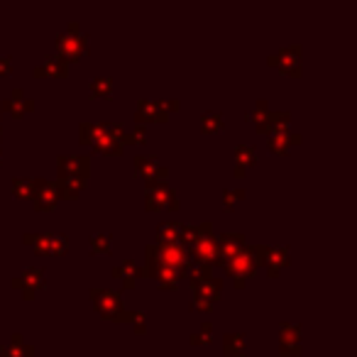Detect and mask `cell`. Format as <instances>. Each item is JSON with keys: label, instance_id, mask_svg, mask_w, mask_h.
I'll list each match as a JSON object with an SVG mask.
<instances>
[{"label": "cell", "instance_id": "obj_9", "mask_svg": "<svg viewBox=\"0 0 357 357\" xmlns=\"http://www.w3.org/2000/svg\"><path fill=\"white\" fill-rule=\"evenodd\" d=\"M145 208L147 211H176L178 208V198L176 191L164 186H154V189H147L145 196Z\"/></svg>", "mask_w": 357, "mask_h": 357}, {"label": "cell", "instance_id": "obj_31", "mask_svg": "<svg viewBox=\"0 0 357 357\" xmlns=\"http://www.w3.org/2000/svg\"><path fill=\"white\" fill-rule=\"evenodd\" d=\"M12 196L17 198H32L34 196V178H12Z\"/></svg>", "mask_w": 357, "mask_h": 357}, {"label": "cell", "instance_id": "obj_20", "mask_svg": "<svg viewBox=\"0 0 357 357\" xmlns=\"http://www.w3.org/2000/svg\"><path fill=\"white\" fill-rule=\"evenodd\" d=\"M289 123H291V113L289 111H269L264 115V120L260 125H255L257 133L262 135H272L277 130H289Z\"/></svg>", "mask_w": 357, "mask_h": 357}, {"label": "cell", "instance_id": "obj_37", "mask_svg": "<svg viewBox=\"0 0 357 357\" xmlns=\"http://www.w3.org/2000/svg\"><path fill=\"white\" fill-rule=\"evenodd\" d=\"M269 111H272V108H269V103L262 98V101H257L255 106H252V111H247V113H245V117H247V120H252V123H255V125H260V123H262V120H264V115H267Z\"/></svg>", "mask_w": 357, "mask_h": 357}, {"label": "cell", "instance_id": "obj_29", "mask_svg": "<svg viewBox=\"0 0 357 357\" xmlns=\"http://www.w3.org/2000/svg\"><path fill=\"white\" fill-rule=\"evenodd\" d=\"M201 130L206 135H213V133H220L225 130V117L223 113H216V111H206L201 115Z\"/></svg>", "mask_w": 357, "mask_h": 357}, {"label": "cell", "instance_id": "obj_8", "mask_svg": "<svg viewBox=\"0 0 357 357\" xmlns=\"http://www.w3.org/2000/svg\"><path fill=\"white\" fill-rule=\"evenodd\" d=\"M257 252H260V264H264L269 277H279L281 269L289 264V247L257 245Z\"/></svg>", "mask_w": 357, "mask_h": 357}, {"label": "cell", "instance_id": "obj_28", "mask_svg": "<svg viewBox=\"0 0 357 357\" xmlns=\"http://www.w3.org/2000/svg\"><path fill=\"white\" fill-rule=\"evenodd\" d=\"M49 238H51V233H25L23 242L34 247L37 255H49Z\"/></svg>", "mask_w": 357, "mask_h": 357}, {"label": "cell", "instance_id": "obj_42", "mask_svg": "<svg viewBox=\"0 0 357 357\" xmlns=\"http://www.w3.org/2000/svg\"><path fill=\"white\" fill-rule=\"evenodd\" d=\"M0 157H3V154H0Z\"/></svg>", "mask_w": 357, "mask_h": 357}, {"label": "cell", "instance_id": "obj_30", "mask_svg": "<svg viewBox=\"0 0 357 357\" xmlns=\"http://www.w3.org/2000/svg\"><path fill=\"white\" fill-rule=\"evenodd\" d=\"M91 98H111L113 95V78L111 76H95L91 81V89H89Z\"/></svg>", "mask_w": 357, "mask_h": 357}, {"label": "cell", "instance_id": "obj_21", "mask_svg": "<svg viewBox=\"0 0 357 357\" xmlns=\"http://www.w3.org/2000/svg\"><path fill=\"white\" fill-rule=\"evenodd\" d=\"M245 247V235L242 233H225L218 238V250H220V264Z\"/></svg>", "mask_w": 357, "mask_h": 357}, {"label": "cell", "instance_id": "obj_22", "mask_svg": "<svg viewBox=\"0 0 357 357\" xmlns=\"http://www.w3.org/2000/svg\"><path fill=\"white\" fill-rule=\"evenodd\" d=\"M301 145V135L294 133V130H277V133L269 135V150L284 154L289 147Z\"/></svg>", "mask_w": 357, "mask_h": 357}, {"label": "cell", "instance_id": "obj_34", "mask_svg": "<svg viewBox=\"0 0 357 357\" xmlns=\"http://www.w3.org/2000/svg\"><path fill=\"white\" fill-rule=\"evenodd\" d=\"M189 341H191V345H211V343H213V323H211V321H203L201 330L191 335Z\"/></svg>", "mask_w": 357, "mask_h": 357}, {"label": "cell", "instance_id": "obj_12", "mask_svg": "<svg viewBox=\"0 0 357 357\" xmlns=\"http://www.w3.org/2000/svg\"><path fill=\"white\" fill-rule=\"evenodd\" d=\"M32 203L37 211H54L56 203H59V196H56L54 181H45V178H34V196Z\"/></svg>", "mask_w": 357, "mask_h": 357}, {"label": "cell", "instance_id": "obj_7", "mask_svg": "<svg viewBox=\"0 0 357 357\" xmlns=\"http://www.w3.org/2000/svg\"><path fill=\"white\" fill-rule=\"evenodd\" d=\"M45 269L42 267H27L23 274H17L15 279L10 281L12 289L23 291L25 299H34V294H37L42 286L47 284V277H45Z\"/></svg>", "mask_w": 357, "mask_h": 357}, {"label": "cell", "instance_id": "obj_15", "mask_svg": "<svg viewBox=\"0 0 357 357\" xmlns=\"http://www.w3.org/2000/svg\"><path fill=\"white\" fill-rule=\"evenodd\" d=\"M169 113L164 111L162 101H140L137 103V113H135V123H167Z\"/></svg>", "mask_w": 357, "mask_h": 357}, {"label": "cell", "instance_id": "obj_26", "mask_svg": "<svg viewBox=\"0 0 357 357\" xmlns=\"http://www.w3.org/2000/svg\"><path fill=\"white\" fill-rule=\"evenodd\" d=\"M34 347L23 341V335H12L10 345H3L0 357H32Z\"/></svg>", "mask_w": 357, "mask_h": 357}, {"label": "cell", "instance_id": "obj_36", "mask_svg": "<svg viewBox=\"0 0 357 357\" xmlns=\"http://www.w3.org/2000/svg\"><path fill=\"white\" fill-rule=\"evenodd\" d=\"M125 323L133 325V330L137 335H142L147 330V316L145 311H133V313H125Z\"/></svg>", "mask_w": 357, "mask_h": 357}, {"label": "cell", "instance_id": "obj_1", "mask_svg": "<svg viewBox=\"0 0 357 357\" xmlns=\"http://www.w3.org/2000/svg\"><path fill=\"white\" fill-rule=\"evenodd\" d=\"M145 260H152V262H159L164 264V267H172L174 272L178 274V279L181 277H189L191 267H194V262H191V255L186 247H181L176 242V245H147L145 247Z\"/></svg>", "mask_w": 357, "mask_h": 357}, {"label": "cell", "instance_id": "obj_13", "mask_svg": "<svg viewBox=\"0 0 357 357\" xmlns=\"http://www.w3.org/2000/svg\"><path fill=\"white\" fill-rule=\"evenodd\" d=\"M56 169H59V176H89L91 162L86 154H59Z\"/></svg>", "mask_w": 357, "mask_h": 357}, {"label": "cell", "instance_id": "obj_27", "mask_svg": "<svg viewBox=\"0 0 357 357\" xmlns=\"http://www.w3.org/2000/svg\"><path fill=\"white\" fill-rule=\"evenodd\" d=\"M223 352L228 357H242L247 352V341L242 333H228L223 338Z\"/></svg>", "mask_w": 357, "mask_h": 357}, {"label": "cell", "instance_id": "obj_23", "mask_svg": "<svg viewBox=\"0 0 357 357\" xmlns=\"http://www.w3.org/2000/svg\"><path fill=\"white\" fill-rule=\"evenodd\" d=\"M257 162L255 145H238L235 147V176H245V169Z\"/></svg>", "mask_w": 357, "mask_h": 357}, {"label": "cell", "instance_id": "obj_4", "mask_svg": "<svg viewBox=\"0 0 357 357\" xmlns=\"http://www.w3.org/2000/svg\"><path fill=\"white\" fill-rule=\"evenodd\" d=\"M56 54L67 64L78 62L81 56L89 54V37H86V32H81L78 23H69L64 32L56 34Z\"/></svg>", "mask_w": 357, "mask_h": 357}, {"label": "cell", "instance_id": "obj_33", "mask_svg": "<svg viewBox=\"0 0 357 357\" xmlns=\"http://www.w3.org/2000/svg\"><path fill=\"white\" fill-rule=\"evenodd\" d=\"M69 250V238L64 233H51L49 238V255L51 257H64Z\"/></svg>", "mask_w": 357, "mask_h": 357}, {"label": "cell", "instance_id": "obj_11", "mask_svg": "<svg viewBox=\"0 0 357 357\" xmlns=\"http://www.w3.org/2000/svg\"><path fill=\"white\" fill-rule=\"evenodd\" d=\"M279 350L281 355H301V325L284 321L279 325Z\"/></svg>", "mask_w": 357, "mask_h": 357}, {"label": "cell", "instance_id": "obj_24", "mask_svg": "<svg viewBox=\"0 0 357 357\" xmlns=\"http://www.w3.org/2000/svg\"><path fill=\"white\" fill-rule=\"evenodd\" d=\"M178 238H181V223L167 220L157 225V245H176Z\"/></svg>", "mask_w": 357, "mask_h": 357}, {"label": "cell", "instance_id": "obj_3", "mask_svg": "<svg viewBox=\"0 0 357 357\" xmlns=\"http://www.w3.org/2000/svg\"><path fill=\"white\" fill-rule=\"evenodd\" d=\"M220 267L225 269V274H230V277H233L235 286H238V289H242V286L247 284V279H250V277H255L257 267H260V252H257V245H245L235 257L225 260Z\"/></svg>", "mask_w": 357, "mask_h": 357}, {"label": "cell", "instance_id": "obj_10", "mask_svg": "<svg viewBox=\"0 0 357 357\" xmlns=\"http://www.w3.org/2000/svg\"><path fill=\"white\" fill-rule=\"evenodd\" d=\"M269 67H279L281 71L291 73V76H301V47L291 45L286 49L277 51L267 59Z\"/></svg>", "mask_w": 357, "mask_h": 357}, {"label": "cell", "instance_id": "obj_16", "mask_svg": "<svg viewBox=\"0 0 357 357\" xmlns=\"http://www.w3.org/2000/svg\"><path fill=\"white\" fill-rule=\"evenodd\" d=\"M89 184V176H59L54 181V189L59 198H67V201H76L81 191Z\"/></svg>", "mask_w": 357, "mask_h": 357}, {"label": "cell", "instance_id": "obj_14", "mask_svg": "<svg viewBox=\"0 0 357 357\" xmlns=\"http://www.w3.org/2000/svg\"><path fill=\"white\" fill-rule=\"evenodd\" d=\"M0 108H3L8 115H12V117H17V120H20V117H25V113H32L37 106H34L32 98H27V95H25L23 89H12L10 95H8V98H3Z\"/></svg>", "mask_w": 357, "mask_h": 357}, {"label": "cell", "instance_id": "obj_32", "mask_svg": "<svg viewBox=\"0 0 357 357\" xmlns=\"http://www.w3.org/2000/svg\"><path fill=\"white\" fill-rule=\"evenodd\" d=\"M111 250H113L111 235H103V233L91 235V252H93V255H111Z\"/></svg>", "mask_w": 357, "mask_h": 357}, {"label": "cell", "instance_id": "obj_41", "mask_svg": "<svg viewBox=\"0 0 357 357\" xmlns=\"http://www.w3.org/2000/svg\"><path fill=\"white\" fill-rule=\"evenodd\" d=\"M162 106H164V111H176L178 108V101H162Z\"/></svg>", "mask_w": 357, "mask_h": 357}, {"label": "cell", "instance_id": "obj_5", "mask_svg": "<svg viewBox=\"0 0 357 357\" xmlns=\"http://www.w3.org/2000/svg\"><path fill=\"white\" fill-rule=\"evenodd\" d=\"M91 301H93L95 311L101 313L103 319L115 321V323H125V303L120 291L113 289H91Z\"/></svg>", "mask_w": 357, "mask_h": 357}, {"label": "cell", "instance_id": "obj_25", "mask_svg": "<svg viewBox=\"0 0 357 357\" xmlns=\"http://www.w3.org/2000/svg\"><path fill=\"white\" fill-rule=\"evenodd\" d=\"M93 147L98 152H103V154H120V152H123V145H120L115 137H111V135L103 130L101 123H98V133H95Z\"/></svg>", "mask_w": 357, "mask_h": 357}, {"label": "cell", "instance_id": "obj_2", "mask_svg": "<svg viewBox=\"0 0 357 357\" xmlns=\"http://www.w3.org/2000/svg\"><path fill=\"white\" fill-rule=\"evenodd\" d=\"M198 228H201V235H198V240L189 250L191 262L196 267L213 269L220 264V250H218V238L213 233V223L211 220H203V223H198Z\"/></svg>", "mask_w": 357, "mask_h": 357}, {"label": "cell", "instance_id": "obj_38", "mask_svg": "<svg viewBox=\"0 0 357 357\" xmlns=\"http://www.w3.org/2000/svg\"><path fill=\"white\" fill-rule=\"evenodd\" d=\"M242 198H245V189H225L223 191V206L228 208V211H233Z\"/></svg>", "mask_w": 357, "mask_h": 357}, {"label": "cell", "instance_id": "obj_35", "mask_svg": "<svg viewBox=\"0 0 357 357\" xmlns=\"http://www.w3.org/2000/svg\"><path fill=\"white\" fill-rule=\"evenodd\" d=\"M95 133H98V123L86 120V123L78 125V142H81V145H93Z\"/></svg>", "mask_w": 357, "mask_h": 357}, {"label": "cell", "instance_id": "obj_19", "mask_svg": "<svg viewBox=\"0 0 357 357\" xmlns=\"http://www.w3.org/2000/svg\"><path fill=\"white\" fill-rule=\"evenodd\" d=\"M69 71V64L64 62L59 54H47L42 62L34 67V76H51V78H59V76H67Z\"/></svg>", "mask_w": 357, "mask_h": 357}, {"label": "cell", "instance_id": "obj_18", "mask_svg": "<svg viewBox=\"0 0 357 357\" xmlns=\"http://www.w3.org/2000/svg\"><path fill=\"white\" fill-rule=\"evenodd\" d=\"M194 296L196 299H203V301H208L213 306V303L220 301V296H223V279L213 274V277H208L206 281L194 286Z\"/></svg>", "mask_w": 357, "mask_h": 357}, {"label": "cell", "instance_id": "obj_40", "mask_svg": "<svg viewBox=\"0 0 357 357\" xmlns=\"http://www.w3.org/2000/svg\"><path fill=\"white\" fill-rule=\"evenodd\" d=\"M12 73V59L10 56H0V76H10Z\"/></svg>", "mask_w": 357, "mask_h": 357}, {"label": "cell", "instance_id": "obj_6", "mask_svg": "<svg viewBox=\"0 0 357 357\" xmlns=\"http://www.w3.org/2000/svg\"><path fill=\"white\" fill-rule=\"evenodd\" d=\"M133 169H135V176H140L147 189L164 186V181H167L169 176V169L157 162L154 154H137L133 159Z\"/></svg>", "mask_w": 357, "mask_h": 357}, {"label": "cell", "instance_id": "obj_39", "mask_svg": "<svg viewBox=\"0 0 357 357\" xmlns=\"http://www.w3.org/2000/svg\"><path fill=\"white\" fill-rule=\"evenodd\" d=\"M145 125H137L133 133L125 135V145H145Z\"/></svg>", "mask_w": 357, "mask_h": 357}, {"label": "cell", "instance_id": "obj_17", "mask_svg": "<svg viewBox=\"0 0 357 357\" xmlns=\"http://www.w3.org/2000/svg\"><path fill=\"white\" fill-rule=\"evenodd\" d=\"M111 274L115 277V279L123 281L125 289H135L137 279H140V277H147L145 269H142L140 264L135 262V260H125L123 264H115V267L111 269Z\"/></svg>", "mask_w": 357, "mask_h": 357}]
</instances>
